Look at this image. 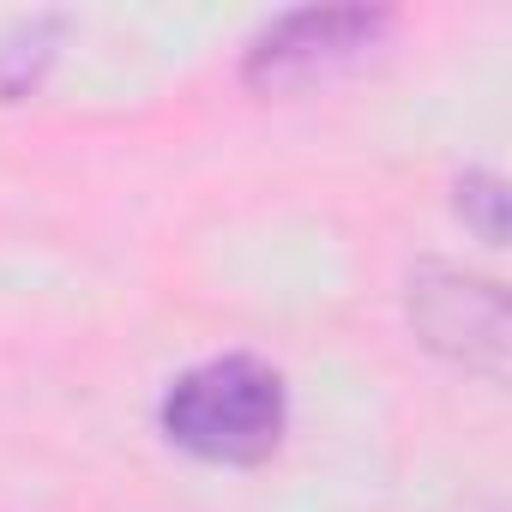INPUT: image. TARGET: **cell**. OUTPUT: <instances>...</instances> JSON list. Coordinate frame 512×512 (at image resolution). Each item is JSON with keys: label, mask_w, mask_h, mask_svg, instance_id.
<instances>
[{"label": "cell", "mask_w": 512, "mask_h": 512, "mask_svg": "<svg viewBox=\"0 0 512 512\" xmlns=\"http://www.w3.org/2000/svg\"><path fill=\"white\" fill-rule=\"evenodd\" d=\"M392 31L386 13L368 7H314V13H290L278 19L247 55V85L284 97V91H308L344 67H356L380 37Z\"/></svg>", "instance_id": "cell-2"}, {"label": "cell", "mask_w": 512, "mask_h": 512, "mask_svg": "<svg viewBox=\"0 0 512 512\" xmlns=\"http://www.w3.org/2000/svg\"><path fill=\"white\" fill-rule=\"evenodd\" d=\"M163 434L211 464H260L284 434V380L253 356L187 368L163 398Z\"/></svg>", "instance_id": "cell-1"}, {"label": "cell", "mask_w": 512, "mask_h": 512, "mask_svg": "<svg viewBox=\"0 0 512 512\" xmlns=\"http://www.w3.org/2000/svg\"><path fill=\"white\" fill-rule=\"evenodd\" d=\"M410 314L434 350H446L464 368H482L494 380L506 374V296L494 284L428 266L410 284Z\"/></svg>", "instance_id": "cell-3"}]
</instances>
